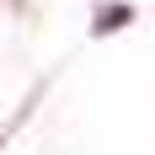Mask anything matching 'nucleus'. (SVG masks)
I'll use <instances>...</instances> for the list:
<instances>
[{
  "label": "nucleus",
  "mask_w": 155,
  "mask_h": 155,
  "mask_svg": "<svg viewBox=\"0 0 155 155\" xmlns=\"http://www.w3.org/2000/svg\"><path fill=\"white\" fill-rule=\"evenodd\" d=\"M128 21H134V5H128V0H118V5H96V21H91V32H96V38H107V32L128 27Z\"/></svg>",
  "instance_id": "1"
}]
</instances>
